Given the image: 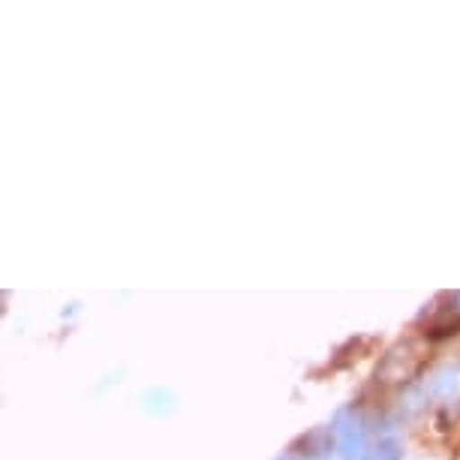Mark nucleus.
I'll list each match as a JSON object with an SVG mask.
<instances>
[{"mask_svg":"<svg viewBox=\"0 0 460 460\" xmlns=\"http://www.w3.org/2000/svg\"><path fill=\"white\" fill-rule=\"evenodd\" d=\"M367 460H401V442H397L392 428L379 424V433H376V439H373Z\"/></svg>","mask_w":460,"mask_h":460,"instance_id":"3","label":"nucleus"},{"mask_svg":"<svg viewBox=\"0 0 460 460\" xmlns=\"http://www.w3.org/2000/svg\"><path fill=\"white\" fill-rule=\"evenodd\" d=\"M428 392L439 401H455L460 397V367L457 364H442L430 373L428 379Z\"/></svg>","mask_w":460,"mask_h":460,"instance_id":"2","label":"nucleus"},{"mask_svg":"<svg viewBox=\"0 0 460 460\" xmlns=\"http://www.w3.org/2000/svg\"><path fill=\"white\" fill-rule=\"evenodd\" d=\"M283 460H289V457H283Z\"/></svg>","mask_w":460,"mask_h":460,"instance_id":"4","label":"nucleus"},{"mask_svg":"<svg viewBox=\"0 0 460 460\" xmlns=\"http://www.w3.org/2000/svg\"><path fill=\"white\" fill-rule=\"evenodd\" d=\"M376 433H379V424L367 421L358 412H343L334 424L337 448H341L343 460H367Z\"/></svg>","mask_w":460,"mask_h":460,"instance_id":"1","label":"nucleus"}]
</instances>
